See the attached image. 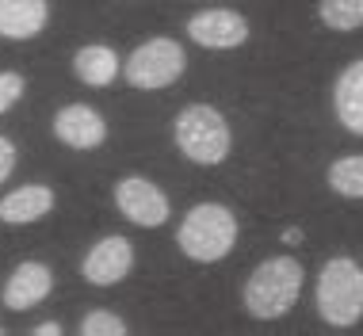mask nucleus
Instances as JSON below:
<instances>
[{"mask_svg":"<svg viewBox=\"0 0 363 336\" xmlns=\"http://www.w3.org/2000/svg\"><path fill=\"white\" fill-rule=\"evenodd\" d=\"M188 35L211 50H230V46H241L249 38V23L230 8H207V12L188 19Z\"/></svg>","mask_w":363,"mask_h":336,"instance_id":"obj_7","label":"nucleus"},{"mask_svg":"<svg viewBox=\"0 0 363 336\" xmlns=\"http://www.w3.org/2000/svg\"><path fill=\"white\" fill-rule=\"evenodd\" d=\"M321 19L333 31H356L363 27V0H321Z\"/></svg>","mask_w":363,"mask_h":336,"instance_id":"obj_16","label":"nucleus"},{"mask_svg":"<svg viewBox=\"0 0 363 336\" xmlns=\"http://www.w3.org/2000/svg\"><path fill=\"white\" fill-rule=\"evenodd\" d=\"M302 291V268L298 260L291 256H276V260L260 264L257 271L249 275L245 283V310L260 321H272V318H283V313L294 306Z\"/></svg>","mask_w":363,"mask_h":336,"instance_id":"obj_1","label":"nucleus"},{"mask_svg":"<svg viewBox=\"0 0 363 336\" xmlns=\"http://www.w3.org/2000/svg\"><path fill=\"white\" fill-rule=\"evenodd\" d=\"M54 134L62 138L65 145H73V150H96V145L107 138V123L100 118V111H92V107L69 103V107L57 111Z\"/></svg>","mask_w":363,"mask_h":336,"instance_id":"obj_9","label":"nucleus"},{"mask_svg":"<svg viewBox=\"0 0 363 336\" xmlns=\"http://www.w3.org/2000/svg\"><path fill=\"white\" fill-rule=\"evenodd\" d=\"M329 187L348 199H363V157H340L329 164Z\"/></svg>","mask_w":363,"mask_h":336,"instance_id":"obj_15","label":"nucleus"},{"mask_svg":"<svg viewBox=\"0 0 363 336\" xmlns=\"http://www.w3.org/2000/svg\"><path fill=\"white\" fill-rule=\"evenodd\" d=\"M19 96H23V77L19 73H0V115H4L12 103H19Z\"/></svg>","mask_w":363,"mask_h":336,"instance_id":"obj_18","label":"nucleus"},{"mask_svg":"<svg viewBox=\"0 0 363 336\" xmlns=\"http://www.w3.org/2000/svg\"><path fill=\"white\" fill-rule=\"evenodd\" d=\"M54 206V191L43 184H27V187H16L0 199V222L8 225H27V222H38L46 211Z\"/></svg>","mask_w":363,"mask_h":336,"instance_id":"obj_12","label":"nucleus"},{"mask_svg":"<svg viewBox=\"0 0 363 336\" xmlns=\"http://www.w3.org/2000/svg\"><path fill=\"white\" fill-rule=\"evenodd\" d=\"M115 206L123 211V218H130L134 225H161L169 218V199L161 187H153L142 176H126L115 184Z\"/></svg>","mask_w":363,"mask_h":336,"instance_id":"obj_6","label":"nucleus"},{"mask_svg":"<svg viewBox=\"0 0 363 336\" xmlns=\"http://www.w3.org/2000/svg\"><path fill=\"white\" fill-rule=\"evenodd\" d=\"M81 336H126V321L107 310H92L81 321Z\"/></svg>","mask_w":363,"mask_h":336,"instance_id":"obj_17","label":"nucleus"},{"mask_svg":"<svg viewBox=\"0 0 363 336\" xmlns=\"http://www.w3.org/2000/svg\"><path fill=\"white\" fill-rule=\"evenodd\" d=\"M176 245L199 264L222 260V256L238 245V218H233L225 206H218V203H203L180 222Z\"/></svg>","mask_w":363,"mask_h":336,"instance_id":"obj_2","label":"nucleus"},{"mask_svg":"<svg viewBox=\"0 0 363 336\" xmlns=\"http://www.w3.org/2000/svg\"><path fill=\"white\" fill-rule=\"evenodd\" d=\"M73 73L81 77L84 84L104 88V84L115 81V73H119V57H115V50H107V46H84V50H77V57H73Z\"/></svg>","mask_w":363,"mask_h":336,"instance_id":"obj_14","label":"nucleus"},{"mask_svg":"<svg viewBox=\"0 0 363 336\" xmlns=\"http://www.w3.org/2000/svg\"><path fill=\"white\" fill-rule=\"evenodd\" d=\"M184 65H188V57H184L180 43H172V38H150L145 46H138L126 57V81L134 88L153 92V88H169L184 73Z\"/></svg>","mask_w":363,"mask_h":336,"instance_id":"obj_5","label":"nucleus"},{"mask_svg":"<svg viewBox=\"0 0 363 336\" xmlns=\"http://www.w3.org/2000/svg\"><path fill=\"white\" fill-rule=\"evenodd\" d=\"M12 168H16V145L8 142L4 134H0V184L12 176Z\"/></svg>","mask_w":363,"mask_h":336,"instance_id":"obj_19","label":"nucleus"},{"mask_svg":"<svg viewBox=\"0 0 363 336\" xmlns=\"http://www.w3.org/2000/svg\"><path fill=\"white\" fill-rule=\"evenodd\" d=\"M35 336H62V325H57V321H43V325H35Z\"/></svg>","mask_w":363,"mask_h":336,"instance_id":"obj_20","label":"nucleus"},{"mask_svg":"<svg viewBox=\"0 0 363 336\" xmlns=\"http://www.w3.org/2000/svg\"><path fill=\"white\" fill-rule=\"evenodd\" d=\"M176 145L195 164H218L230 153V126H225V118L214 107L191 103L176 118Z\"/></svg>","mask_w":363,"mask_h":336,"instance_id":"obj_4","label":"nucleus"},{"mask_svg":"<svg viewBox=\"0 0 363 336\" xmlns=\"http://www.w3.org/2000/svg\"><path fill=\"white\" fill-rule=\"evenodd\" d=\"M50 286H54L50 268L38 264V260H27V264H19V268L8 275L4 306H8V310H31V306H38L46 294H50Z\"/></svg>","mask_w":363,"mask_h":336,"instance_id":"obj_10","label":"nucleus"},{"mask_svg":"<svg viewBox=\"0 0 363 336\" xmlns=\"http://www.w3.org/2000/svg\"><path fill=\"white\" fill-rule=\"evenodd\" d=\"M134 264V249L126 237H104L92 245V252L84 256V279L92 286H115L119 279H126Z\"/></svg>","mask_w":363,"mask_h":336,"instance_id":"obj_8","label":"nucleus"},{"mask_svg":"<svg viewBox=\"0 0 363 336\" xmlns=\"http://www.w3.org/2000/svg\"><path fill=\"white\" fill-rule=\"evenodd\" d=\"M318 313L337 329H348V325L359 321L363 313V271L356 260L348 256H337L329 260L318 275Z\"/></svg>","mask_w":363,"mask_h":336,"instance_id":"obj_3","label":"nucleus"},{"mask_svg":"<svg viewBox=\"0 0 363 336\" xmlns=\"http://www.w3.org/2000/svg\"><path fill=\"white\" fill-rule=\"evenodd\" d=\"M333 103H337V118H340V123H345L352 134L363 138V57H359V62H352L345 73L337 77Z\"/></svg>","mask_w":363,"mask_h":336,"instance_id":"obj_13","label":"nucleus"},{"mask_svg":"<svg viewBox=\"0 0 363 336\" xmlns=\"http://www.w3.org/2000/svg\"><path fill=\"white\" fill-rule=\"evenodd\" d=\"M46 16H50L46 0H0V35L16 43L35 38L46 27Z\"/></svg>","mask_w":363,"mask_h":336,"instance_id":"obj_11","label":"nucleus"}]
</instances>
